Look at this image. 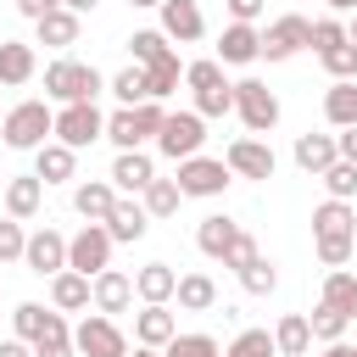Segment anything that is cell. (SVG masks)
<instances>
[{
  "mask_svg": "<svg viewBox=\"0 0 357 357\" xmlns=\"http://www.w3.org/2000/svg\"><path fill=\"white\" fill-rule=\"evenodd\" d=\"M112 201H117V184H112V178H84V184L73 190V212H78L84 223H106Z\"/></svg>",
  "mask_w": 357,
  "mask_h": 357,
  "instance_id": "obj_25",
  "label": "cell"
},
{
  "mask_svg": "<svg viewBox=\"0 0 357 357\" xmlns=\"http://www.w3.org/2000/svg\"><path fill=\"white\" fill-rule=\"evenodd\" d=\"M178 78H184V67H178V50H173L167 61L145 67V89H151V100H167V95L178 89Z\"/></svg>",
  "mask_w": 357,
  "mask_h": 357,
  "instance_id": "obj_39",
  "label": "cell"
},
{
  "mask_svg": "<svg viewBox=\"0 0 357 357\" xmlns=\"http://www.w3.org/2000/svg\"><path fill=\"white\" fill-rule=\"evenodd\" d=\"M234 112L251 134H273L279 128V95L262 84V78H240L234 84Z\"/></svg>",
  "mask_w": 357,
  "mask_h": 357,
  "instance_id": "obj_8",
  "label": "cell"
},
{
  "mask_svg": "<svg viewBox=\"0 0 357 357\" xmlns=\"http://www.w3.org/2000/svg\"><path fill=\"white\" fill-rule=\"evenodd\" d=\"M201 145H206V117H201L195 106L162 117V128H156V151H162L167 162H184V156H195Z\"/></svg>",
  "mask_w": 357,
  "mask_h": 357,
  "instance_id": "obj_5",
  "label": "cell"
},
{
  "mask_svg": "<svg viewBox=\"0 0 357 357\" xmlns=\"http://www.w3.org/2000/svg\"><path fill=\"white\" fill-rule=\"evenodd\" d=\"M162 117H167V106H162V100H139V106H117V112L106 117V139H112L117 151H145V139H156V128H162Z\"/></svg>",
  "mask_w": 357,
  "mask_h": 357,
  "instance_id": "obj_4",
  "label": "cell"
},
{
  "mask_svg": "<svg viewBox=\"0 0 357 357\" xmlns=\"http://www.w3.org/2000/svg\"><path fill=\"white\" fill-rule=\"evenodd\" d=\"M106 89L117 95V106H139V100H151V89H145V67H139V61H128L123 73H112Z\"/></svg>",
  "mask_w": 357,
  "mask_h": 357,
  "instance_id": "obj_35",
  "label": "cell"
},
{
  "mask_svg": "<svg viewBox=\"0 0 357 357\" xmlns=\"http://www.w3.org/2000/svg\"><path fill=\"white\" fill-rule=\"evenodd\" d=\"M39 206H45V184H39V173H17V178L6 184V218L28 223V218H39Z\"/></svg>",
  "mask_w": 357,
  "mask_h": 357,
  "instance_id": "obj_24",
  "label": "cell"
},
{
  "mask_svg": "<svg viewBox=\"0 0 357 357\" xmlns=\"http://www.w3.org/2000/svg\"><path fill=\"white\" fill-rule=\"evenodd\" d=\"M145 229H151V212H145L139 201L117 195L112 212H106V234H112V245H134V240H145Z\"/></svg>",
  "mask_w": 357,
  "mask_h": 357,
  "instance_id": "obj_18",
  "label": "cell"
},
{
  "mask_svg": "<svg viewBox=\"0 0 357 357\" xmlns=\"http://www.w3.org/2000/svg\"><path fill=\"white\" fill-rule=\"evenodd\" d=\"M178 201H184V195H178V184H173V178H151V184L139 190V206H145L151 218H173V212H178Z\"/></svg>",
  "mask_w": 357,
  "mask_h": 357,
  "instance_id": "obj_36",
  "label": "cell"
},
{
  "mask_svg": "<svg viewBox=\"0 0 357 357\" xmlns=\"http://www.w3.org/2000/svg\"><path fill=\"white\" fill-rule=\"evenodd\" d=\"M184 84H190V89H218V84H229V78H223V61H218V56H201V61H184Z\"/></svg>",
  "mask_w": 357,
  "mask_h": 357,
  "instance_id": "obj_44",
  "label": "cell"
},
{
  "mask_svg": "<svg viewBox=\"0 0 357 357\" xmlns=\"http://www.w3.org/2000/svg\"><path fill=\"white\" fill-rule=\"evenodd\" d=\"M218 61H223V67H251V61H262V28H257V22H229V28L218 33Z\"/></svg>",
  "mask_w": 357,
  "mask_h": 357,
  "instance_id": "obj_15",
  "label": "cell"
},
{
  "mask_svg": "<svg viewBox=\"0 0 357 357\" xmlns=\"http://www.w3.org/2000/svg\"><path fill=\"white\" fill-rule=\"evenodd\" d=\"M128 301H134V279L123 273V268H100L95 279H89V307L95 312H128Z\"/></svg>",
  "mask_w": 357,
  "mask_h": 357,
  "instance_id": "obj_17",
  "label": "cell"
},
{
  "mask_svg": "<svg viewBox=\"0 0 357 357\" xmlns=\"http://www.w3.org/2000/svg\"><path fill=\"white\" fill-rule=\"evenodd\" d=\"M128 6H162V0H128Z\"/></svg>",
  "mask_w": 357,
  "mask_h": 357,
  "instance_id": "obj_59",
  "label": "cell"
},
{
  "mask_svg": "<svg viewBox=\"0 0 357 357\" xmlns=\"http://www.w3.org/2000/svg\"><path fill=\"white\" fill-rule=\"evenodd\" d=\"M33 173H39V184H67V178H78V151L61 139H45L33 151Z\"/></svg>",
  "mask_w": 357,
  "mask_h": 357,
  "instance_id": "obj_20",
  "label": "cell"
},
{
  "mask_svg": "<svg viewBox=\"0 0 357 357\" xmlns=\"http://www.w3.org/2000/svg\"><path fill=\"white\" fill-rule=\"evenodd\" d=\"M0 112H6V106H0Z\"/></svg>",
  "mask_w": 357,
  "mask_h": 357,
  "instance_id": "obj_61",
  "label": "cell"
},
{
  "mask_svg": "<svg viewBox=\"0 0 357 357\" xmlns=\"http://www.w3.org/2000/svg\"><path fill=\"white\" fill-rule=\"evenodd\" d=\"M33 73H39L33 45H22V39H0V89H22Z\"/></svg>",
  "mask_w": 357,
  "mask_h": 357,
  "instance_id": "obj_23",
  "label": "cell"
},
{
  "mask_svg": "<svg viewBox=\"0 0 357 357\" xmlns=\"http://www.w3.org/2000/svg\"><path fill=\"white\" fill-rule=\"evenodd\" d=\"M78 28H84V17H78V11H67V6H50V11L33 22L39 45H50V50H73V45H78Z\"/></svg>",
  "mask_w": 357,
  "mask_h": 357,
  "instance_id": "obj_21",
  "label": "cell"
},
{
  "mask_svg": "<svg viewBox=\"0 0 357 357\" xmlns=\"http://www.w3.org/2000/svg\"><path fill=\"white\" fill-rule=\"evenodd\" d=\"M240 290H245V296H273V290H279V268H273L268 257H251V262L240 268Z\"/></svg>",
  "mask_w": 357,
  "mask_h": 357,
  "instance_id": "obj_38",
  "label": "cell"
},
{
  "mask_svg": "<svg viewBox=\"0 0 357 357\" xmlns=\"http://www.w3.org/2000/svg\"><path fill=\"white\" fill-rule=\"evenodd\" d=\"M61 6H67V11H78V17H84V11H95V6H100V0H61Z\"/></svg>",
  "mask_w": 357,
  "mask_h": 357,
  "instance_id": "obj_54",
  "label": "cell"
},
{
  "mask_svg": "<svg viewBox=\"0 0 357 357\" xmlns=\"http://www.w3.org/2000/svg\"><path fill=\"white\" fill-rule=\"evenodd\" d=\"M346 39V22L340 17H318L312 22V50H329V45H340Z\"/></svg>",
  "mask_w": 357,
  "mask_h": 357,
  "instance_id": "obj_47",
  "label": "cell"
},
{
  "mask_svg": "<svg viewBox=\"0 0 357 357\" xmlns=\"http://www.w3.org/2000/svg\"><path fill=\"white\" fill-rule=\"evenodd\" d=\"M151 178H156L151 151H117V162H112V184H117V195H139Z\"/></svg>",
  "mask_w": 357,
  "mask_h": 357,
  "instance_id": "obj_22",
  "label": "cell"
},
{
  "mask_svg": "<svg viewBox=\"0 0 357 357\" xmlns=\"http://www.w3.org/2000/svg\"><path fill=\"white\" fill-rule=\"evenodd\" d=\"M162 357H223V346L195 329V335H173V340L162 346Z\"/></svg>",
  "mask_w": 357,
  "mask_h": 357,
  "instance_id": "obj_42",
  "label": "cell"
},
{
  "mask_svg": "<svg viewBox=\"0 0 357 357\" xmlns=\"http://www.w3.org/2000/svg\"><path fill=\"white\" fill-rule=\"evenodd\" d=\"M223 6H229V22H257L268 0H223Z\"/></svg>",
  "mask_w": 357,
  "mask_h": 357,
  "instance_id": "obj_49",
  "label": "cell"
},
{
  "mask_svg": "<svg viewBox=\"0 0 357 357\" xmlns=\"http://www.w3.org/2000/svg\"><path fill=\"white\" fill-rule=\"evenodd\" d=\"M173 284H178V273H173L167 262H145V268L134 273V296H139V301H173Z\"/></svg>",
  "mask_w": 357,
  "mask_h": 357,
  "instance_id": "obj_32",
  "label": "cell"
},
{
  "mask_svg": "<svg viewBox=\"0 0 357 357\" xmlns=\"http://www.w3.org/2000/svg\"><path fill=\"white\" fill-rule=\"evenodd\" d=\"M173 184H178V195L212 201V195H223V190L234 184V173H229V162H223V156H201V151H195V156H184V162H178V178H173Z\"/></svg>",
  "mask_w": 357,
  "mask_h": 357,
  "instance_id": "obj_6",
  "label": "cell"
},
{
  "mask_svg": "<svg viewBox=\"0 0 357 357\" xmlns=\"http://www.w3.org/2000/svg\"><path fill=\"white\" fill-rule=\"evenodd\" d=\"M290 156H296V167H301V173H312V178H318L340 151H335V134H296V151H290Z\"/></svg>",
  "mask_w": 357,
  "mask_h": 357,
  "instance_id": "obj_30",
  "label": "cell"
},
{
  "mask_svg": "<svg viewBox=\"0 0 357 357\" xmlns=\"http://www.w3.org/2000/svg\"><path fill=\"white\" fill-rule=\"evenodd\" d=\"M173 335H178V318L167 312V301H145V307L134 312V346H156V351H162Z\"/></svg>",
  "mask_w": 357,
  "mask_h": 357,
  "instance_id": "obj_19",
  "label": "cell"
},
{
  "mask_svg": "<svg viewBox=\"0 0 357 357\" xmlns=\"http://www.w3.org/2000/svg\"><path fill=\"white\" fill-rule=\"evenodd\" d=\"M128 50H134V61H139V67H156V61H167V56H173V39H167L162 28H134Z\"/></svg>",
  "mask_w": 357,
  "mask_h": 357,
  "instance_id": "obj_34",
  "label": "cell"
},
{
  "mask_svg": "<svg viewBox=\"0 0 357 357\" xmlns=\"http://www.w3.org/2000/svg\"><path fill=\"white\" fill-rule=\"evenodd\" d=\"M22 245H28L22 223H17V218H0V268H6V262H22Z\"/></svg>",
  "mask_w": 357,
  "mask_h": 357,
  "instance_id": "obj_46",
  "label": "cell"
},
{
  "mask_svg": "<svg viewBox=\"0 0 357 357\" xmlns=\"http://www.w3.org/2000/svg\"><path fill=\"white\" fill-rule=\"evenodd\" d=\"M273 346H279V357H307V351H312L307 312H284V318L273 324Z\"/></svg>",
  "mask_w": 357,
  "mask_h": 357,
  "instance_id": "obj_31",
  "label": "cell"
},
{
  "mask_svg": "<svg viewBox=\"0 0 357 357\" xmlns=\"http://www.w3.org/2000/svg\"><path fill=\"white\" fill-rule=\"evenodd\" d=\"M329 11H357V0H324Z\"/></svg>",
  "mask_w": 357,
  "mask_h": 357,
  "instance_id": "obj_56",
  "label": "cell"
},
{
  "mask_svg": "<svg viewBox=\"0 0 357 357\" xmlns=\"http://www.w3.org/2000/svg\"><path fill=\"white\" fill-rule=\"evenodd\" d=\"M312 245H318V262L324 268H346L351 251H357V212L351 201H318L312 206Z\"/></svg>",
  "mask_w": 357,
  "mask_h": 357,
  "instance_id": "obj_1",
  "label": "cell"
},
{
  "mask_svg": "<svg viewBox=\"0 0 357 357\" xmlns=\"http://www.w3.org/2000/svg\"><path fill=\"white\" fill-rule=\"evenodd\" d=\"M251 257H262V251H257V240H251V234L240 229V234H234V245L223 251V268H234V273H240V268H245Z\"/></svg>",
  "mask_w": 357,
  "mask_h": 357,
  "instance_id": "obj_48",
  "label": "cell"
},
{
  "mask_svg": "<svg viewBox=\"0 0 357 357\" xmlns=\"http://www.w3.org/2000/svg\"><path fill=\"white\" fill-rule=\"evenodd\" d=\"M0 357H33V346H28V340H17V335H11V340H0Z\"/></svg>",
  "mask_w": 357,
  "mask_h": 357,
  "instance_id": "obj_53",
  "label": "cell"
},
{
  "mask_svg": "<svg viewBox=\"0 0 357 357\" xmlns=\"http://www.w3.org/2000/svg\"><path fill=\"white\" fill-rule=\"evenodd\" d=\"M351 357H357V346H351Z\"/></svg>",
  "mask_w": 357,
  "mask_h": 357,
  "instance_id": "obj_60",
  "label": "cell"
},
{
  "mask_svg": "<svg viewBox=\"0 0 357 357\" xmlns=\"http://www.w3.org/2000/svg\"><path fill=\"white\" fill-rule=\"evenodd\" d=\"M11 329H17V340H28V346H39V340H73L67 318H61L56 307H39V301H17V307H11Z\"/></svg>",
  "mask_w": 357,
  "mask_h": 357,
  "instance_id": "obj_11",
  "label": "cell"
},
{
  "mask_svg": "<svg viewBox=\"0 0 357 357\" xmlns=\"http://www.w3.org/2000/svg\"><path fill=\"white\" fill-rule=\"evenodd\" d=\"M50 139H61V145H73V151H84V145L106 139V117H100V106H95V100H67V106L56 112Z\"/></svg>",
  "mask_w": 357,
  "mask_h": 357,
  "instance_id": "obj_7",
  "label": "cell"
},
{
  "mask_svg": "<svg viewBox=\"0 0 357 357\" xmlns=\"http://www.w3.org/2000/svg\"><path fill=\"white\" fill-rule=\"evenodd\" d=\"M22 262H28V273H39V279H50V273H61L67 268V234L61 229H33L28 234V245H22Z\"/></svg>",
  "mask_w": 357,
  "mask_h": 357,
  "instance_id": "obj_14",
  "label": "cell"
},
{
  "mask_svg": "<svg viewBox=\"0 0 357 357\" xmlns=\"http://www.w3.org/2000/svg\"><path fill=\"white\" fill-rule=\"evenodd\" d=\"M223 357H279V346H273L268 329H240V335L223 346Z\"/></svg>",
  "mask_w": 357,
  "mask_h": 357,
  "instance_id": "obj_41",
  "label": "cell"
},
{
  "mask_svg": "<svg viewBox=\"0 0 357 357\" xmlns=\"http://www.w3.org/2000/svg\"><path fill=\"white\" fill-rule=\"evenodd\" d=\"M324 357H351V346H346V340H329V346H324Z\"/></svg>",
  "mask_w": 357,
  "mask_h": 357,
  "instance_id": "obj_55",
  "label": "cell"
},
{
  "mask_svg": "<svg viewBox=\"0 0 357 357\" xmlns=\"http://www.w3.org/2000/svg\"><path fill=\"white\" fill-rule=\"evenodd\" d=\"M50 6H61V0H17V11H22L28 22H39V17L50 11Z\"/></svg>",
  "mask_w": 357,
  "mask_h": 357,
  "instance_id": "obj_52",
  "label": "cell"
},
{
  "mask_svg": "<svg viewBox=\"0 0 357 357\" xmlns=\"http://www.w3.org/2000/svg\"><path fill=\"white\" fill-rule=\"evenodd\" d=\"M50 128H56V112L45 100H17V106L0 112V139L11 151H39L50 139Z\"/></svg>",
  "mask_w": 357,
  "mask_h": 357,
  "instance_id": "obj_3",
  "label": "cell"
},
{
  "mask_svg": "<svg viewBox=\"0 0 357 357\" xmlns=\"http://www.w3.org/2000/svg\"><path fill=\"white\" fill-rule=\"evenodd\" d=\"M346 39H351V45H357V11H351V22H346Z\"/></svg>",
  "mask_w": 357,
  "mask_h": 357,
  "instance_id": "obj_58",
  "label": "cell"
},
{
  "mask_svg": "<svg viewBox=\"0 0 357 357\" xmlns=\"http://www.w3.org/2000/svg\"><path fill=\"white\" fill-rule=\"evenodd\" d=\"M234 234H240V223H234L229 212H212V218H201V229H195V245H201V257L223 262V251L234 245Z\"/></svg>",
  "mask_w": 357,
  "mask_h": 357,
  "instance_id": "obj_26",
  "label": "cell"
},
{
  "mask_svg": "<svg viewBox=\"0 0 357 357\" xmlns=\"http://www.w3.org/2000/svg\"><path fill=\"white\" fill-rule=\"evenodd\" d=\"M106 89V78L89 67V61H78V56H56L50 67H45V100H56V106H67V100H95Z\"/></svg>",
  "mask_w": 357,
  "mask_h": 357,
  "instance_id": "obj_2",
  "label": "cell"
},
{
  "mask_svg": "<svg viewBox=\"0 0 357 357\" xmlns=\"http://www.w3.org/2000/svg\"><path fill=\"white\" fill-rule=\"evenodd\" d=\"M307 329H312V340H324V346H329V340H346L351 318H346V312H335L329 301H318V307L307 312Z\"/></svg>",
  "mask_w": 357,
  "mask_h": 357,
  "instance_id": "obj_37",
  "label": "cell"
},
{
  "mask_svg": "<svg viewBox=\"0 0 357 357\" xmlns=\"http://www.w3.org/2000/svg\"><path fill=\"white\" fill-rule=\"evenodd\" d=\"M335 151H340V162H357V128H340L335 134Z\"/></svg>",
  "mask_w": 357,
  "mask_h": 357,
  "instance_id": "obj_51",
  "label": "cell"
},
{
  "mask_svg": "<svg viewBox=\"0 0 357 357\" xmlns=\"http://www.w3.org/2000/svg\"><path fill=\"white\" fill-rule=\"evenodd\" d=\"M73 346H78V357H128V335H123L106 312H89V318L73 329Z\"/></svg>",
  "mask_w": 357,
  "mask_h": 357,
  "instance_id": "obj_13",
  "label": "cell"
},
{
  "mask_svg": "<svg viewBox=\"0 0 357 357\" xmlns=\"http://www.w3.org/2000/svg\"><path fill=\"white\" fill-rule=\"evenodd\" d=\"M318 301H329L335 312H346L351 324H357V273H346V268H329V279H324V296Z\"/></svg>",
  "mask_w": 357,
  "mask_h": 357,
  "instance_id": "obj_33",
  "label": "cell"
},
{
  "mask_svg": "<svg viewBox=\"0 0 357 357\" xmlns=\"http://www.w3.org/2000/svg\"><path fill=\"white\" fill-rule=\"evenodd\" d=\"M128 357H162V351H156V346H134Z\"/></svg>",
  "mask_w": 357,
  "mask_h": 357,
  "instance_id": "obj_57",
  "label": "cell"
},
{
  "mask_svg": "<svg viewBox=\"0 0 357 357\" xmlns=\"http://www.w3.org/2000/svg\"><path fill=\"white\" fill-rule=\"evenodd\" d=\"M318 178H324V190H329L335 201H357V162H340V156H335Z\"/></svg>",
  "mask_w": 357,
  "mask_h": 357,
  "instance_id": "obj_40",
  "label": "cell"
},
{
  "mask_svg": "<svg viewBox=\"0 0 357 357\" xmlns=\"http://www.w3.org/2000/svg\"><path fill=\"white\" fill-rule=\"evenodd\" d=\"M195 112H201V117H229V112H234V84L195 89Z\"/></svg>",
  "mask_w": 357,
  "mask_h": 357,
  "instance_id": "obj_45",
  "label": "cell"
},
{
  "mask_svg": "<svg viewBox=\"0 0 357 357\" xmlns=\"http://www.w3.org/2000/svg\"><path fill=\"white\" fill-rule=\"evenodd\" d=\"M318 61H324V73H329V78H357V45H351V39H340V45H329V50H318Z\"/></svg>",
  "mask_w": 357,
  "mask_h": 357,
  "instance_id": "obj_43",
  "label": "cell"
},
{
  "mask_svg": "<svg viewBox=\"0 0 357 357\" xmlns=\"http://www.w3.org/2000/svg\"><path fill=\"white\" fill-rule=\"evenodd\" d=\"M223 162H229V173H234V178H257V184H268V178H273V167H279L273 145H268V139H257V134H240V139L223 151Z\"/></svg>",
  "mask_w": 357,
  "mask_h": 357,
  "instance_id": "obj_12",
  "label": "cell"
},
{
  "mask_svg": "<svg viewBox=\"0 0 357 357\" xmlns=\"http://www.w3.org/2000/svg\"><path fill=\"white\" fill-rule=\"evenodd\" d=\"M50 307L56 312H89V279L73 273V268L50 273Z\"/></svg>",
  "mask_w": 357,
  "mask_h": 357,
  "instance_id": "obj_27",
  "label": "cell"
},
{
  "mask_svg": "<svg viewBox=\"0 0 357 357\" xmlns=\"http://www.w3.org/2000/svg\"><path fill=\"white\" fill-rule=\"evenodd\" d=\"M33 357H78V346H73V340H39Z\"/></svg>",
  "mask_w": 357,
  "mask_h": 357,
  "instance_id": "obj_50",
  "label": "cell"
},
{
  "mask_svg": "<svg viewBox=\"0 0 357 357\" xmlns=\"http://www.w3.org/2000/svg\"><path fill=\"white\" fill-rule=\"evenodd\" d=\"M173 301H178V312H212V307H218V284H212V273H178Z\"/></svg>",
  "mask_w": 357,
  "mask_h": 357,
  "instance_id": "obj_28",
  "label": "cell"
},
{
  "mask_svg": "<svg viewBox=\"0 0 357 357\" xmlns=\"http://www.w3.org/2000/svg\"><path fill=\"white\" fill-rule=\"evenodd\" d=\"M156 11H162V33H167L173 45H195V39L206 33V11H201V0H162Z\"/></svg>",
  "mask_w": 357,
  "mask_h": 357,
  "instance_id": "obj_16",
  "label": "cell"
},
{
  "mask_svg": "<svg viewBox=\"0 0 357 357\" xmlns=\"http://www.w3.org/2000/svg\"><path fill=\"white\" fill-rule=\"evenodd\" d=\"M67 268L84 273V279H95L100 268H112V234H106V223H84L67 240Z\"/></svg>",
  "mask_w": 357,
  "mask_h": 357,
  "instance_id": "obj_10",
  "label": "cell"
},
{
  "mask_svg": "<svg viewBox=\"0 0 357 357\" xmlns=\"http://www.w3.org/2000/svg\"><path fill=\"white\" fill-rule=\"evenodd\" d=\"M324 117L329 128H357V78H335L324 89Z\"/></svg>",
  "mask_w": 357,
  "mask_h": 357,
  "instance_id": "obj_29",
  "label": "cell"
},
{
  "mask_svg": "<svg viewBox=\"0 0 357 357\" xmlns=\"http://www.w3.org/2000/svg\"><path fill=\"white\" fill-rule=\"evenodd\" d=\"M307 45H312V17H301V11H284V17H273L262 28V56L268 61H290Z\"/></svg>",
  "mask_w": 357,
  "mask_h": 357,
  "instance_id": "obj_9",
  "label": "cell"
}]
</instances>
